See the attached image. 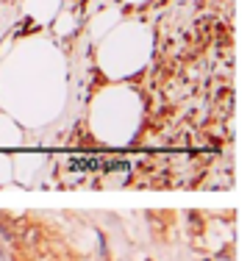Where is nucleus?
<instances>
[{"mask_svg": "<svg viewBox=\"0 0 250 261\" xmlns=\"http://www.w3.org/2000/svg\"><path fill=\"white\" fill-rule=\"evenodd\" d=\"M20 228H22L20 239L25 242V245L36 247V245L42 242V228H39V225H31V222H25V225H20Z\"/></svg>", "mask_w": 250, "mask_h": 261, "instance_id": "f257e3e1", "label": "nucleus"}]
</instances>
